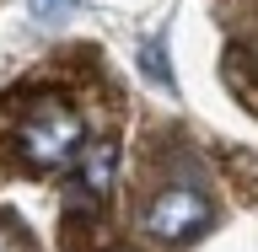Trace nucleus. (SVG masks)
<instances>
[{
  "label": "nucleus",
  "instance_id": "f257e3e1",
  "mask_svg": "<svg viewBox=\"0 0 258 252\" xmlns=\"http://www.w3.org/2000/svg\"><path fill=\"white\" fill-rule=\"evenodd\" d=\"M81 140H86V118L64 92H38L11 129V145L27 172H59L81 150Z\"/></svg>",
  "mask_w": 258,
  "mask_h": 252
},
{
  "label": "nucleus",
  "instance_id": "f03ea898",
  "mask_svg": "<svg viewBox=\"0 0 258 252\" xmlns=\"http://www.w3.org/2000/svg\"><path fill=\"white\" fill-rule=\"evenodd\" d=\"M210 225V199L199 188H161L145 204V231L156 241H188Z\"/></svg>",
  "mask_w": 258,
  "mask_h": 252
},
{
  "label": "nucleus",
  "instance_id": "7ed1b4c3",
  "mask_svg": "<svg viewBox=\"0 0 258 252\" xmlns=\"http://www.w3.org/2000/svg\"><path fill=\"white\" fill-rule=\"evenodd\" d=\"M113 183H118V140H92L86 150H81V166H76L70 215H76V209L97 215V209H102V199L113 193Z\"/></svg>",
  "mask_w": 258,
  "mask_h": 252
},
{
  "label": "nucleus",
  "instance_id": "20e7f679",
  "mask_svg": "<svg viewBox=\"0 0 258 252\" xmlns=\"http://www.w3.org/2000/svg\"><path fill=\"white\" fill-rule=\"evenodd\" d=\"M226 86H231V97H237L242 108L253 113V48L247 43L226 48Z\"/></svg>",
  "mask_w": 258,
  "mask_h": 252
},
{
  "label": "nucleus",
  "instance_id": "39448f33",
  "mask_svg": "<svg viewBox=\"0 0 258 252\" xmlns=\"http://www.w3.org/2000/svg\"><path fill=\"white\" fill-rule=\"evenodd\" d=\"M0 252H32V236L16 215H0Z\"/></svg>",
  "mask_w": 258,
  "mask_h": 252
},
{
  "label": "nucleus",
  "instance_id": "423d86ee",
  "mask_svg": "<svg viewBox=\"0 0 258 252\" xmlns=\"http://www.w3.org/2000/svg\"><path fill=\"white\" fill-rule=\"evenodd\" d=\"M70 6H76V0H32V16H38V22H59Z\"/></svg>",
  "mask_w": 258,
  "mask_h": 252
},
{
  "label": "nucleus",
  "instance_id": "0eeeda50",
  "mask_svg": "<svg viewBox=\"0 0 258 252\" xmlns=\"http://www.w3.org/2000/svg\"><path fill=\"white\" fill-rule=\"evenodd\" d=\"M108 252H135V247H108Z\"/></svg>",
  "mask_w": 258,
  "mask_h": 252
}]
</instances>
